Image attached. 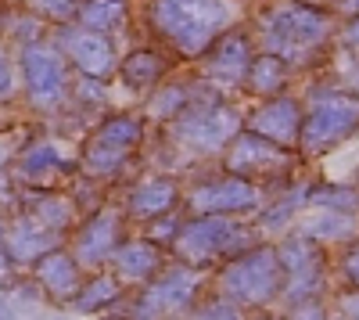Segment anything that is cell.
<instances>
[{
    "mask_svg": "<svg viewBox=\"0 0 359 320\" xmlns=\"http://www.w3.org/2000/svg\"><path fill=\"white\" fill-rule=\"evenodd\" d=\"M338 15L306 4V0H277L255 18V44L259 51H273L294 69L313 65L338 40Z\"/></svg>",
    "mask_w": 359,
    "mask_h": 320,
    "instance_id": "1",
    "label": "cell"
},
{
    "mask_svg": "<svg viewBox=\"0 0 359 320\" xmlns=\"http://www.w3.org/2000/svg\"><path fill=\"white\" fill-rule=\"evenodd\" d=\"M237 22V0H151V29L187 62H198Z\"/></svg>",
    "mask_w": 359,
    "mask_h": 320,
    "instance_id": "2",
    "label": "cell"
},
{
    "mask_svg": "<svg viewBox=\"0 0 359 320\" xmlns=\"http://www.w3.org/2000/svg\"><path fill=\"white\" fill-rule=\"evenodd\" d=\"M169 126V144L187 159H208L230 148V140L245 130V112L223 101L219 91L198 98L184 115H176Z\"/></svg>",
    "mask_w": 359,
    "mask_h": 320,
    "instance_id": "3",
    "label": "cell"
},
{
    "mask_svg": "<svg viewBox=\"0 0 359 320\" xmlns=\"http://www.w3.org/2000/svg\"><path fill=\"white\" fill-rule=\"evenodd\" d=\"M280 263H284V292L277 306H284L287 316H323V295H327V255L323 245L309 241L298 230H287L277 241Z\"/></svg>",
    "mask_w": 359,
    "mask_h": 320,
    "instance_id": "4",
    "label": "cell"
},
{
    "mask_svg": "<svg viewBox=\"0 0 359 320\" xmlns=\"http://www.w3.org/2000/svg\"><path fill=\"white\" fill-rule=\"evenodd\" d=\"M259 241H262V230L255 220L226 216V213H198V216L184 220V230L172 241V255L187 259L194 267H208V263L230 259Z\"/></svg>",
    "mask_w": 359,
    "mask_h": 320,
    "instance_id": "5",
    "label": "cell"
},
{
    "mask_svg": "<svg viewBox=\"0 0 359 320\" xmlns=\"http://www.w3.org/2000/svg\"><path fill=\"white\" fill-rule=\"evenodd\" d=\"M359 133V91L348 86H313L306 101V123L298 137V152L320 159L341 148Z\"/></svg>",
    "mask_w": 359,
    "mask_h": 320,
    "instance_id": "6",
    "label": "cell"
},
{
    "mask_svg": "<svg viewBox=\"0 0 359 320\" xmlns=\"http://www.w3.org/2000/svg\"><path fill=\"white\" fill-rule=\"evenodd\" d=\"M216 288L223 295H230L241 309H262V306H277L280 292H284V263H280V252L277 245H252L245 252L230 255Z\"/></svg>",
    "mask_w": 359,
    "mask_h": 320,
    "instance_id": "7",
    "label": "cell"
},
{
    "mask_svg": "<svg viewBox=\"0 0 359 320\" xmlns=\"http://www.w3.org/2000/svg\"><path fill=\"white\" fill-rule=\"evenodd\" d=\"M201 288H205V267H194V263H187V259H172V263H165L140 288L133 313L137 316H184V313H194Z\"/></svg>",
    "mask_w": 359,
    "mask_h": 320,
    "instance_id": "8",
    "label": "cell"
},
{
    "mask_svg": "<svg viewBox=\"0 0 359 320\" xmlns=\"http://www.w3.org/2000/svg\"><path fill=\"white\" fill-rule=\"evenodd\" d=\"M144 133H147V123L140 119V115H111V119L101 123V130L94 133V140L86 144L83 152V169L90 173V177H118L130 159L137 155V148L144 144Z\"/></svg>",
    "mask_w": 359,
    "mask_h": 320,
    "instance_id": "9",
    "label": "cell"
},
{
    "mask_svg": "<svg viewBox=\"0 0 359 320\" xmlns=\"http://www.w3.org/2000/svg\"><path fill=\"white\" fill-rule=\"evenodd\" d=\"M184 206L191 216L198 213H226V216H252L266 206V191L259 180L237 177V173H219V177H205L198 180L187 194Z\"/></svg>",
    "mask_w": 359,
    "mask_h": 320,
    "instance_id": "10",
    "label": "cell"
},
{
    "mask_svg": "<svg viewBox=\"0 0 359 320\" xmlns=\"http://www.w3.org/2000/svg\"><path fill=\"white\" fill-rule=\"evenodd\" d=\"M294 166V148H284V144L269 140L255 130H241L230 148L223 152V169L226 173H237V177H248V180H273V177H284Z\"/></svg>",
    "mask_w": 359,
    "mask_h": 320,
    "instance_id": "11",
    "label": "cell"
},
{
    "mask_svg": "<svg viewBox=\"0 0 359 320\" xmlns=\"http://www.w3.org/2000/svg\"><path fill=\"white\" fill-rule=\"evenodd\" d=\"M255 51H259L255 33L233 25L230 33H223L198 58V76L205 83H212L219 94H230V91H237V86H245V76H248V65H252Z\"/></svg>",
    "mask_w": 359,
    "mask_h": 320,
    "instance_id": "12",
    "label": "cell"
},
{
    "mask_svg": "<svg viewBox=\"0 0 359 320\" xmlns=\"http://www.w3.org/2000/svg\"><path fill=\"white\" fill-rule=\"evenodd\" d=\"M22 79L25 91L33 98V105L50 108L65 98L69 91V69H65V54L43 47V44H25L22 51Z\"/></svg>",
    "mask_w": 359,
    "mask_h": 320,
    "instance_id": "13",
    "label": "cell"
},
{
    "mask_svg": "<svg viewBox=\"0 0 359 320\" xmlns=\"http://www.w3.org/2000/svg\"><path fill=\"white\" fill-rule=\"evenodd\" d=\"M302 123H306V101L294 98V94H273V98H262L248 115H245V126L284 144V148L298 152V137H302Z\"/></svg>",
    "mask_w": 359,
    "mask_h": 320,
    "instance_id": "14",
    "label": "cell"
},
{
    "mask_svg": "<svg viewBox=\"0 0 359 320\" xmlns=\"http://www.w3.org/2000/svg\"><path fill=\"white\" fill-rule=\"evenodd\" d=\"M57 47H62L65 58H72V65H76L83 76L108 79V76H115V69H118V54H115L111 36H108V33H97V29H86V25L62 29Z\"/></svg>",
    "mask_w": 359,
    "mask_h": 320,
    "instance_id": "15",
    "label": "cell"
},
{
    "mask_svg": "<svg viewBox=\"0 0 359 320\" xmlns=\"http://www.w3.org/2000/svg\"><path fill=\"white\" fill-rule=\"evenodd\" d=\"M123 241H126L123 238V216H118L115 209H101L79 227V234L72 241V255L79 259V267L101 270V267L111 263L115 248Z\"/></svg>",
    "mask_w": 359,
    "mask_h": 320,
    "instance_id": "16",
    "label": "cell"
},
{
    "mask_svg": "<svg viewBox=\"0 0 359 320\" xmlns=\"http://www.w3.org/2000/svg\"><path fill=\"white\" fill-rule=\"evenodd\" d=\"M180 201H184V187H180L172 173H151V177L133 184V191L126 198V213L137 223H151V220L180 209Z\"/></svg>",
    "mask_w": 359,
    "mask_h": 320,
    "instance_id": "17",
    "label": "cell"
},
{
    "mask_svg": "<svg viewBox=\"0 0 359 320\" xmlns=\"http://www.w3.org/2000/svg\"><path fill=\"white\" fill-rule=\"evenodd\" d=\"M165 263H169V259H165V245H158V241H151L144 234V238H133V241L118 245L108 267H111V274L123 281L126 288H144Z\"/></svg>",
    "mask_w": 359,
    "mask_h": 320,
    "instance_id": "18",
    "label": "cell"
},
{
    "mask_svg": "<svg viewBox=\"0 0 359 320\" xmlns=\"http://www.w3.org/2000/svg\"><path fill=\"white\" fill-rule=\"evenodd\" d=\"M298 234H306L309 241L323 245V248H334V245H348L359 238V213H341V209H320L309 206L302 216L294 220Z\"/></svg>",
    "mask_w": 359,
    "mask_h": 320,
    "instance_id": "19",
    "label": "cell"
},
{
    "mask_svg": "<svg viewBox=\"0 0 359 320\" xmlns=\"http://www.w3.org/2000/svg\"><path fill=\"white\" fill-rule=\"evenodd\" d=\"M212 91H216V86H212V83H205L201 76H194V79L158 83V86H155V94H151V101H147V119H155V123H172L176 115H184L198 98L212 94Z\"/></svg>",
    "mask_w": 359,
    "mask_h": 320,
    "instance_id": "20",
    "label": "cell"
},
{
    "mask_svg": "<svg viewBox=\"0 0 359 320\" xmlns=\"http://www.w3.org/2000/svg\"><path fill=\"white\" fill-rule=\"evenodd\" d=\"M36 281L54 299H76V292L83 288V267L72 252L50 248L47 255L36 259Z\"/></svg>",
    "mask_w": 359,
    "mask_h": 320,
    "instance_id": "21",
    "label": "cell"
},
{
    "mask_svg": "<svg viewBox=\"0 0 359 320\" xmlns=\"http://www.w3.org/2000/svg\"><path fill=\"white\" fill-rule=\"evenodd\" d=\"M309 198H313V184H291V191L277 194L273 201H266V206L255 213V223L262 230V238L266 234H287V230L294 227V220L302 216L309 209Z\"/></svg>",
    "mask_w": 359,
    "mask_h": 320,
    "instance_id": "22",
    "label": "cell"
},
{
    "mask_svg": "<svg viewBox=\"0 0 359 320\" xmlns=\"http://www.w3.org/2000/svg\"><path fill=\"white\" fill-rule=\"evenodd\" d=\"M291 72H294V65L287 62V58H280L273 51H255L252 65H248V76H245V91L252 98H259V101L273 98V94L287 91Z\"/></svg>",
    "mask_w": 359,
    "mask_h": 320,
    "instance_id": "23",
    "label": "cell"
},
{
    "mask_svg": "<svg viewBox=\"0 0 359 320\" xmlns=\"http://www.w3.org/2000/svg\"><path fill=\"white\" fill-rule=\"evenodd\" d=\"M54 245H57V230L47 227V223H40V220L33 216V220H22V223L11 230L8 255L15 259V263H33V259L47 255Z\"/></svg>",
    "mask_w": 359,
    "mask_h": 320,
    "instance_id": "24",
    "label": "cell"
},
{
    "mask_svg": "<svg viewBox=\"0 0 359 320\" xmlns=\"http://www.w3.org/2000/svg\"><path fill=\"white\" fill-rule=\"evenodd\" d=\"M118 76H123L126 86H133V91H155V86L162 83L165 76V58L151 47H140L133 54H126L123 62H118Z\"/></svg>",
    "mask_w": 359,
    "mask_h": 320,
    "instance_id": "25",
    "label": "cell"
},
{
    "mask_svg": "<svg viewBox=\"0 0 359 320\" xmlns=\"http://www.w3.org/2000/svg\"><path fill=\"white\" fill-rule=\"evenodd\" d=\"M126 18H130V4H126V0H83L76 22L111 36V33H118V29L126 25Z\"/></svg>",
    "mask_w": 359,
    "mask_h": 320,
    "instance_id": "26",
    "label": "cell"
},
{
    "mask_svg": "<svg viewBox=\"0 0 359 320\" xmlns=\"http://www.w3.org/2000/svg\"><path fill=\"white\" fill-rule=\"evenodd\" d=\"M123 281H118L115 274H97L90 277L79 292H76V309L79 313H94V309H104V306H115L118 295H123Z\"/></svg>",
    "mask_w": 359,
    "mask_h": 320,
    "instance_id": "27",
    "label": "cell"
},
{
    "mask_svg": "<svg viewBox=\"0 0 359 320\" xmlns=\"http://www.w3.org/2000/svg\"><path fill=\"white\" fill-rule=\"evenodd\" d=\"M62 166H65V159H62V152L54 148L50 140H43V144H33L29 152H22V162H18V173L25 180H40V177H47V173H62Z\"/></svg>",
    "mask_w": 359,
    "mask_h": 320,
    "instance_id": "28",
    "label": "cell"
},
{
    "mask_svg": "<svg viewBox=\"0 0 359 320\" xmlns=\"http://www.w3.org/2000/svg\"><path fill=\"white\" fill-rule=\"evenodd\" d=\"M309 206L320 209H341V213H359V184H313Z\"/></svg>",
    "mask_w": 359,
    "mask_h": 320,
    "instance_id": "29",
    "label": "cell"
},
{
    "mask_svg": "<svg viewBox=\"0 0 359 320\" xmlns=\"http://www.w3.org/2000/svg\"><path fill=\"white\" fill-rule=\"evenodd\" d=\"M33 216L40 220V223H47V227H54V230H65L72 220H76V209H72V201L69 198H57V194H47V198H40L36 201V209H33Z\"/></svg>",
    "mask_w": 359,
    "mask_h": 320,
    "instance_id": "30",
    "label": "cell"
},
{
    "mask_svg": "<svg viewBox=\"0 0 359 320\" xmlns=\"http://www.w3.org/2000/svg\"><path fill=\"white\" fill-rule=\"evenodd\" d=\"M194 316H216V320H237V316H245V309L241 306H237L230 295H223L219 292V288H216V295L212 299H205V302H198L194 306Z\"/></svg>",
    "mask_w": 359,
    "mask_h": 320,
    "instance_id": "31",
    "label": "cell"
},
{
    "mask_svg": "<svg viewBox=\"0 0 359 320\" xmlns=\"http://www.w3.org/2000/svg\"><path fill=\"white\" fill-rule=\"evenodd\" d=\"M180 230H184V216L172 209V213H165V216H158V220L147 223V238L158 241V245H165V248H172V241L180 238Z\"/></svg>",
    "mask_w": 359,
    "mask_h": 320,
    "instance_id": "32",
    "label": "cell"
},
{
    "mask_svg": "<svg viewBox=\"0 0 359 320\" xmlns=\"http://www.w3.org/2000/svg\"><path fill=\"white\" fill-rule=\"evenodd\" d=\"M25 4H33L43 18H54V22H72V18H79L83 0H25Z\"/></svg>",
    "mask_w": 359,
    "mask_h": 320,
    "instance_id": "33",
    "label": "cell"
},
{
    "mask_svg": "<svg viewBox=\"0 0 359 320\" xmlns=\"http://www.w3.org/2000/svg\"><path fill=\"white\" fill-rule=\"evenodd\" d=\"M338 274H341V281H345V284L359 288V238H355V241H348V245H341Z\"/></svg>",
    "mask_w": 359,
    "mask_h": 320,
    "instance_id": "34",
    "label": "cell"
},
{
    "mask_svg": "<svg viewBox=\"0 0 359 320\" xmlns=\"http://www.w3.org/2000/svg\"><path fill=\"white\" fill-rule=\"evenodd\" d=\"M338 51H348V54H355L359 58V15H352V18H341V25H338Z\"/></svg>",
    "mask_w": 359,
    "mask_h": 320,
    "instance_id": "35",
    "label": "cell"
},
{
    "mask_svg": "<svg viewBox=\"0 0 359 320\" xmlns=\"http://www.w3.org/2000/svg\"><path fill=\"white\" fill-rule=\"evenodd\" d=\"M334 313L338 316H348V320H359V288H345V292L334 299Z\"/></svg>",
    "mask_w": 359,
    "mask_h": 320,
    "instance_id": "36",
    "label": "cell"
},
{
    "mask_svg": "<svg viewBox=\"0 0 359 320\" xmlns=\"http://www.w3.org/2000/svg\"><path fill=\"white\" fill-rule=\"evenodd\" d=\"M11 86H15V76H11V65H8V58L0 54V98L11 94Z\"/></svg>",
    "mask_w": 359,
    "mask_h": 320,
    "instance_id": "37",
    "label": "cell"
},
{
    "mask_svg": "<svg viewBox=\"0 0 359 320\" xmlns=\"http://www.w3.org/2000/svg\"><path fill=\"white\" fill-rule=\"evenodd\" d=\"M331 11H334L338 18H352V15H359V0H334Z\"/></svg>",
    "mask_w": 359,
    "mask_h": 320,
    "instance_id": "38",
    "label": "cell"
},
{
    "mask_svg": "<svg viewBox=\"0 0 359 320\" xmlns=\"http://www.w3.org/2000/svg\"><path fill=\"white\" fill-rule=\"evenodd\" d=\"M4 159H8V144L0 140V166H4Z\"/></svg>",
    "mask_w": 359,
    "mask_h": 320,
    "instance_id": "39",
    "label": "cell"
},
{
    "mask_svg": "<svg viewBox=\"0 0 359 320\" xmlns=\"http://www.w3.org/2000/svg\"><path fill=\"white\" fill-rule=\"evenodd\" d=\"M0 241H4V227H0Z\"/></svg>",
    "mask_w": 359,
    "mask_h": 320,
    "instance_id": "40",
    "label": "cell"
},
{
    "mask_svg": "<svg viewBox=\"0 0 359 320\" xmlns=\"http://www.w3.org/2000/svg\"><path fill=\"white\" fill-rule=\"evenodd\" d=\"M355 184H359V173H355Z\"/></svg>",
    "mask_w": 359,
    "mask_h": 320,
    "instance_id": "41",
    "label": "cell"
}]
</instances>
